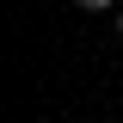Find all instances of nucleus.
<instances>
[{"mask_svg":"<svg viewBox=\"0 0 123 123\" xmlns=\"http://www.w3.org/2000/svg\"><path fill=\"white\" fill-rule=\"evenodd\" d=\"M74 6H86V12H98V6H111V0H74Z\"/></svg>","mask_w":123,"mask_h":123,"instance_id":"1","label":"nucleus"},{"mask_svg":"<svg viewBox=\"0 0 123 123\" xmlns=\"http://www.w3.org/2000/svg\"><path fill=\"white\" fill-rule=\"evenodd\" d=\"M117 37H123V12H117Z\"/></svg>","mask_w":123,"mask_h":123,"instance_id":"2","label":"nucleus"}]
</instances>
